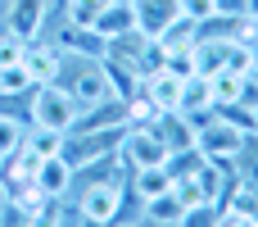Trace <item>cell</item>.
Instances as JSON below:
<instances>
[{
  "label": "cell",
  "instance_id": "obj_1",
  "mask_svg": "<svg viewBox=\"0 0 258 227\" xmlns=\"http://www.w3.org/2000/svg\"><path fill=\"white\" fill-rule=\"evenodd\" d=\"M132 182L127 177H100V182H86L82 191V205H77V218H91V223H122L127 209H132Z\"/></svg>",
  "mask_w": 258,
  "mask_h": 227
},
{
  "label": "cell",
  "instance_id": "obj_2",
  "mask_svg": "<svg viewBox=\"0 0 258 227\" xmlns=\"http://www.w3.org/2000/svg\"><path fill=\"white\" fill-rule=\"evenodd\" d=\"M59 86L86 109V105H100L109 91V77H104V64L100 59H86V55H63V73H59Z\"/></svg>",
  "mask_w": 258,
  "mask_h": 227
},
{
  "label": "cell",
  "instance_id": "obj_3",
  "mask_svg": "<svg viewBox=\"0 0 258 227\" xmlns=\"http://www.w3.org/2000/svg\"><path fill=\"white\" fill-rule=\"evenodd\" d=\"M77 114H82V105H77V100L59 86V82L36 86V91H32V100H27V123H32V127L68 132V127L77 123Z\"/></svg>",
  "mask_w": 258,
  "mask_h": 227
},
{
  "label": "cell",
  "instance_id": "obj_4",
  "mask_svg": "<svg viewBox=\"0 0 258 227\" xmlns=\"http://www.w3.org/2000/svg\"><path fill=\"white\" fill-rule=\"evenodd\" d=\"M122 137H127V123H118V127H91V132H63V159H68L73 173H77V168H86V164L113 155V150L122 146Z\"/></svg>",
  "mask_w": 258,
  "mask_h": 227
},
{
  "label": "cell",
  "instance_id": "obj_5",
  "mask_svg": "<svg viewBox=\"0 0 258 227\" xmlns=\"http://www.w3.org/2000/svg\"><path fill=\"white\" fill-rule=\"evenodd\" d=\"M245 137H249V132H240V127H231V123H222V118L213 114L209 123H200V127H195V150H200L204 159H218V164H231V159L240 155Z\"/></svg>",
  "mask_w": 258,
  "mask_h": 227
},
{
  "label": "cell",
  "instance_id": "obj_6",
  "mask_svg": "<svg viewBox=\"0 0 258 227\" xmlns=\"http://www.w3.org/2000/svg\"><path fill=\"white\" fill-rule=\"evenodd\" d=\"M118 159H122L127 173H136V168H154V164L168 159V146L159 141L154 127H127V137H122V146H118Z\"/></svg>",
  "mask_w": 258,
  "mask_h": 227
},
{
  "label": "cell",
  "instance_id": "obj_7",
  "mask_svg": "<svg viewBox=\"0 0 258 227\" xmlns=\"http://www.w3.org/2000/svg\"><path fill=\"white\" fill-rule=\"evenodd\" d=\"M45 14H50V0H9L5 5V32L36 41L45 32Z\"/></svg>",
  "mask_w": 258,
  "mask_h": 227
},
{
  "label": "cell",
  "instance_id": "obj_8",
  "mask_svg": "<svg viewBox=\"0 0 258 227\" xmlns=\"http://www.w3.org/2000/svg\"><path fill=\"white\" fill-rule=\"evenodd\" d=\"M23 68L32 73V82H36V86H45V82H59V73H63V50H59L54 41L36 36V41H27Z\"/></svg>",
  "mask_w": 258,
  "mask_h": 227
},
{
  "label": "cell",
  "instance_id": "obj_9",
  "mask_svg": "<svg viewBox=\"0 0 258 227\" xmlns=\"http://www.w3.org/2000/svg\"><path fill=\"white\" fill-rule=\"evenodd\" d=\"M132 9H136V32L159 41V32L181 14V0H132Z\"/></svg>",
  "mask_w": 258,
  "mask_h": 227
},
{
  "label": "cell",
  "instance_id": "obj_10",
  "mask_svg": "<svg viewBox=\"0 0 258 227\" xmlns=\"http://www.w3.org/2000/svg\"><path fill=\"white\" fill-rule=\"evenodd\" d=\"M73 164L63 159V155H50V159H41V168H36V187H41V196L45 200H63L68 191H73Z\"/></svg>",
  "mask_w": 258,
  "mask_h": 227
},
{
  "label": "cell",
  "instance_id": "obj_11",
  "mask_svg": "<svg viewBox=\"0 0 258 227\" xmlns=\"http://www.w3.org/2000/svg\"><path fill=\"white\" fill-rule=\"evenodd\" d=\"M104 41H113V36H127V32H136V9H132V0H109L100 14H95V23H91Z\"/></svg>",
  "mask_w": 258,
  "mask_h": 227
},
{
  "label": "cell",
  "instance_id": "obj_12",
  "mask_svg": "<svg viewBox=\"0 0 258 227\" xmlns=\"http://www.w3.org/2000/svg\"><path fill=\"white\" fill-rule=\"evenodd\" d=\"M181 82H186V77H177V73H168V68L141 77V86L150 91V100H154L159 109H177V105H181Z\"/></svg>",
  "mask_w": 258,
  "mask_h": 227
},
{
  "label": "cell",
  "instance_id": "obj_13",
  "mask_svg": "<svg viewBox=\"0 0 258 227\" xmlns=\"http://www.w3.org/2000/svg\"><path fill=\"white\" fill-rule=\"evenodd\" d=\"M200 41V23L195 18H186V14H177L163 32H159V46H163V55H177V50H190Z\"/></svg>",
  "mask_w": 258,
  "mask_h": 227
},
{
  "label": "cell",
  "instance_id": "obj_14",
  "mask_svg": "<svg viewBox=\"0 0 258 227\" xmlns=\"http://www.w3.org/2000/svg\"><path fill=\"white\" fill-rule=\"evenodd\" d=\"M181 196H177V187H168V191H159V196H150V200H141V218H154V223H177L181 218Z\"/></svg>",
  "mask_w": 258,
  "mask_h": 227
},
{
  "label": "cell",
  "instance_id": "obj_15",
  "mask_svg": "<svg viewBox=\"0 0 258 227\" xmlns=\"http://www.w3.org/2000/svg\"><path fill=\"white\" fill-rule=\"evenodd\" d=\"M32 91H36V82H32V73L23 64L0 68V100H32Z\"/></svg>",
  "mask_w": 258,
  "mask_h": 227
},
{
  "label": "cell",
  "instance_id": "obj_16",
  "mask_svg": "<svg viewBox=\"0 0 258 227\" xmlns=\"http://www.w3.org/2000/svg\"><path fill=\"white\" fill-rule=\"evenodd\" d=\"M159 114H163V109L150 100V91H145V86H136V91L127 96V127H150Z\"/></svg>",
  "mask_w": 258,
  "mask_h": 227
},
{
  "label": "cell",
  "instance_id": "obj_17",
  "mask_svg": "<svg viewBox=\"0 0 258 227\" xmlns=\"http://www.w3.org/2000/svg\"><path fill=\"white\" fill-rule=\"evenodd\" d=\"M23 146H27L36 159H50V155H63V132H50V127H32V123H27Z\"/></svg>",
  "mask_w": 258,
  "mask_h": 227
},
{
  "label": "cell",
  "instance_id": "obj_18",
  "mask_svg": "<svg viewBox=\"0 0 258 227\" xmlns=\"http://www.w3.org/2000/svg\"><path fill=\"white\" fill-rule=\"evenodd\" d=\"M218 218H222V205H213V200H195V205L181 209L177 227H218Z\"/></svg>",
  "mask_w": 258,
  "mask_h": 227
},
{
  "label": "cell",
  "instance_id": "obj_19",
  "mask_svg": "<svg viewBox=\"0 0 258 227\" xmlns=\"http://www.w3.org/2000/svg\"><path fill=\"white\" fill-rule=\"evenodd\" d=\"M209 86H213V105H231V100H240V86H245V77L240 73H213L209 77Z\"/></svg>",
  "mask_w": 258,
  "mask_h": 227
},
{
  "label": "cell",
  "instance_id": "obj_20",
  "mask_svg": "<svg viewBox=\"0 0 258 227\" xmlns=\"http://www.w3.org/2000/svg\"><path fill=\"white\" fill-rule=\"evenodd\" d=\"M23 137H27V123H18L14 114L0 109V159H9V155L23 146Z\"/></svg>",
  "mask_w": 258,
  "mask_h": 227
},
{
  "label": "cell",
  "instance_id": "obj_21",
  "mask_svg": "<svg viewBox=\"0 0 258 227\" xmlns=\"http://www.w3.org/2000/svg\"><path fill=\"white\" fill-rule=\"evenodd\" d=\"M104 5H109V0H63V14H68L73 23L91 27V23H95V14H100Z\"/></svg>",
  "mask_w": 258,
  "mask_h": 227
},
{
  "label": "cell",
  "instance_id": "obj_22",
  "mask_svg": "<svg viewBox=\"0 0 258 227\" xmlns=\"http://www.w3.org/2000/svg\"><path fill=\"white\" fill-rule=\"evenodd\" d=\"M23 55H27V41L14 36V32H0V68L5 64H23Z\"/></svg>",
  "mask_w": 258,
  "mask_h": 227
},
{
  "label": "cell",
  "instance_id": "obj_23",
  "mask_svg": "<svg viewBox=\"0 0 258 227\" xmlns=\"http://www.w3.org/2000/svg\"><path fill=\"white\" fill-rule=\"evenodd\" d=\"M32 227H68L63 209H59V200H45V205L32 214Z\"/></svg>",
  "mask_w": 258,
  "mask_h": 227
},
{
  "label": "cell",
  "instance_id": "obj_24",
  "mask_svg": "<svg viewBox=\"0 0 258 227\" xmlns=\"http://www.w3.org/2000/svg\"><path fill=\"white\" fill-rule=\"evenodd\" d=\"M181 14L195 18V23H204L209 14H218V0H181Z\"/></svg>",
  "mask_w": 258,
  "mask_h": 227
},
{
  "label": "cell",
  "instance_id": "obj_25",
  "mask_svg": "<svg viewBox=\"0 0 258 227\" xmlns=\"http://www.w3.org/2000/svg\"><path fill=\"white\" fill-rule=\"evenodd\" d=\"M218 227H258V223H254V218H245V214H231V209H222Z\"/></svg>",
  "mask_w": 258,
  "mask_h": 227
},
{
  "label": "cell",
  "instance_id": "obj_26",
  "mask_svg": "<svg viewBox=\"0 0 258 227\" xmlns=\"http://www.w3.org/2000/svg\"><path fill=\"white\" fill-rule=\"evenodd\" d=\"M136 227H177V223H154V218H136Z\"/></svg>",
  "mask_w": 258,
  "mask_h": 227
},
{
  "label": "cell",
  "instance_id": "obj_27",
  "mask_svg": "<svg viewBox=\"0 0 258 227\" xmlns=\"http://www.w3.org/2000/svg\"><path fill=\"white\" fill-rule=\"evenodd\" d=\"M245 77H249V82L258 86V55H254V64H249V73H245Z\"/></svg>",
  "mask_w": 258,
  "mask_h": 227
},
{
  "label": "cell",
  "instance_id": "obj_28",
  "mask_svg": "<svg viewBox=\"0 0 258 227\" xmlns=\"http://www.w3.org/2000/svg\"><path fill=\"white\" fill-rule=\"evenodd\" d=\"M77 227H104V223H91V218H77Z\"/></svg>",
  "mask_w": 258,
  "mask_h": 227
},
{
  "label": "cell",
  "instance_id": "obj_29",
  "mask_svg": "<svg viewBox=\"0 0 258 227\" xmlns=\"http://www.w3.org/2000/svg\"><path fill=\"white\" fill-rule=\"evenodd\" d=\"M249 18H258V0H249Z\"/></svg>",
  "mask_w": 258,
  "mask_h": 227
},
{
  "label": "cell",
  "instance_id": "obj_30",
  "mask_svg": "<svg viewBox=\"0 0 258 227\" xmlns=\"http://www.w3.org/2000/svg\"><path fill=\"white\" fill-rule=\"evenodd\" d=\"M113 227H136V223H127V218H122V223H113Z\"/></svg>",
  "mask_w": 258,
  "mask_h": 227
}]
</instances>
